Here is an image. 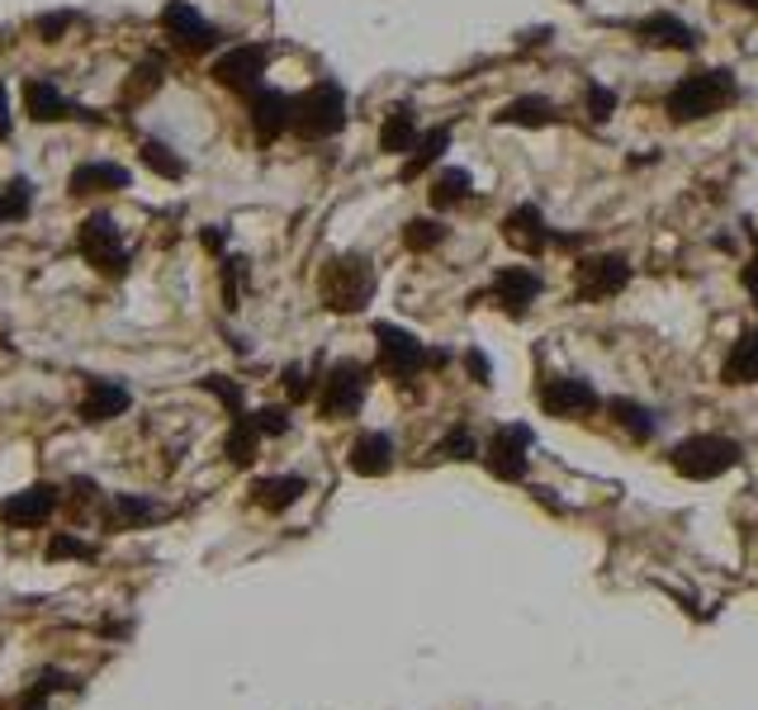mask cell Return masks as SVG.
I'll list each match as a JSON object with an SVG mask.
<instances>
[{"instance_id": "obj_36", "label": "cell", "mask_w": 758, "mask_h": 710, "mask_svg": "<svg viewBox=\"0 0 758 710\" xmlns=\"http://www.w3.org/2000/svg\"><path fill=\"white\" fill-rule=\"evenodd\" d=\"M441 242H446V223H436V219H413L403 227V246H408V252H432Z\"/></svg>"}, {"instance_id": "obj_9", "label": "cell", "mask_w": 758, "mask_h": 710, "mask_svg": "<svg viewBox=\"0 0 758 710\" xmlns=\"http://www.w3.org/2000/svg\"><path fill=\"white\" fill-rule=\"evenodd\" d=\"M266 67H271V48L261 43H237L214 58L209 67V77H214L223 91H237V95H252L261 91V81H266Z\"/></svg>"}, {"instance_id": "obj_28", "label": "cell", "mask_w": 758, "mask_h": 710, "mask_svg": "<svg viewBox=\"0 0 758 710\" xmlns=\"http://www.w3.org/2000/svg\"><path fill=\"white\" fill-rule=\"evenodd\" d=\"M607 413H612V422L621 426V432H626L630 440H649V436L659 432L655 413H649L645 403H636V398H612V403H607Z\"/></svg>"}, {"instance_id": "obj_7", "label": "cell", "mask_w": 758, "mask_h": 710, "mask_svg": "<svg viewBox=\"0 0 758 710\" xmlns=\"http://www.w3.org/2000/svg\"><path fill=\"white\" fill-rule=\"evenodd\" d=\"M532 446H536L532 426H526V422H507V426H498V432L488 436V446H484V469H488L493 478H503V484H522V478H526V465H532Z\"/></svg>"}, {"instance_id": "obj_49", "label": "cell", "mask_w": 758, "mask_h": 710, "mask_svg": "<svg viewBox=\"0 0 758 710\" xmlns=\"http://www.w3.org/2000/svg\"><path fill=\"white\" fill-rule=\"evenodd\" d=\"M735 6H745V10H758V0H735Z\"/></svg>"}, {"instance_id": "obj_13", "label": "cell", "mask_w": 758, "mask_h": 710, "mask_svg": "<svg viewBox=\"0 0 758 710\" xmlns=\"http://www.w3.org/2000/svg\"><path fill=\"white\" fill-rule=\"evenodd\" d=\"M597 388L588 384V379H578V375H555V379H545L540 384V407L550 417H588V413H597Z\"/></svg>"}, {"instance_id": "obj_19", "label": "cell", "mask_w": 758, "mask_h": 710, "mask_svg": "<svg viewBox=\"0 0 758 710\" xmlns=\"http://www.w3.org/2000/svg\"><path fill=\"white\" fill-rule=\"evenodd\" d=\"M346 465H351V474H361V478H384V474L394 469V440L384 436V432L356 436V440H351Z\"/></svg>"}, {"instance_id": "obj_48", "label": "cell", "mask_w": 758, "mask_h": 710, "mask_svg": "<svg viewBox=\"0 0 758 710\" xmlns=\"http://www.w3.org/2000/svg\"><path fill=\"white\" fill-rule=\"evenodd\" d=\"M223 242H228V233H223V227H209V233H204V246H209V252H219Z\"/></svg>"}, {"instance_id": "obj_23", "label": "cell", "mask_w": 758, "mask_h": 710, "mask_svg": "<svg viewBox=\"0 0 758 710\" xmlns=\"http://www.w3.org/2000/svg\"><path fill=\"white\" fill-rule=\"evenodd\" d=\"M123 185H129V171L114 166V162H81L72 171V181H67V190H72L77 200H85V194H110Z\"/></svg>"}, {"instance_id": "obj_22", "label": "cell", "mask_w": 758, "mask_h": 710, "mask_svg": "<svg viewBox=\"0 0 758 710\" xmlns=\"http://www.w3.org/2000/svg\"><path fill=\"white\" fill-rule=\"evenodd\" d=\"M636 33H640V43H649V48H678V52L697 48V29L683 24L678 14H649V20L636 24Z\"/></svg>"}, {"instance_id": "obj_33", "label": "cell", "mask_w": 758, "mask_h": 710, "mask_svg": "<svg viewBox=\"0 0 758 710\" xmlns=\"http://www.w3.org/2000/svg\"><path fill=\"white\" fill-rule=\"evenodd\" d=\"M62 687H77V682L67 678V672H58V668H43L39 682H29V691L20 697V710H48L52 691H62Z\"/></svg>"}, {"instance_id": "obj_31", "label": "cell", "mask_w": 758, "mask_h": 710, "mask_svg": "<svg viewBox=\"0 0 758 710\" xmlns=\"http://www.w3.org/2000/svg\"><path fill=\"white\" fill-rule=\"evenodd\" d=\"M138 156H143V166L148 171H156L162 181H181L185 175V156H175L166 142H156V138H143V148H138Z\"/></svg>"}, {"instance_id": "obj_5", "label": "cell", "mask_w": 758, "mask_h": 710, "mask_svg": "<svg viewBox=\"0 0 758 710\" xmlns=\"http://www.w3.org/2000/svg\"><path fill=\"white\" fill-rule=\"evenodd\" d=\"M77 252L85 256V265H95L100 275H110V280H123V275H129V246H123L119 223L110 219V213H91V219L81 223Z\"/></svg>"}, {"instance_id": "obj_17", "label": "cell", "mask_w": 758, "mask_h": 710, "mask_svg": "<svg viewBox=\"0 0 758 710\" xmlns=\"http://www.w3.org/2000/svg\"><path fill=\"white\" fill-rule=\"evenodd\" d=\"M246 119H252V133L261 142H275L280 133H290V95L261 85V91L246 95Z\"/></svg>"}, {"instance_id": "obj_3", "label": "cell", "mask_w": 758, "mask_h": 710, "mask_svg": "<svg viewBox=\"0 0 758 710\" xmlns=\"http://www.w3.org/2000/svg\"><path fill=\"white\" fill-rule=\"evenodd\" d=\"M739 459H745V446L730 436H716V432H697V436H687L668 450V465H674L683 478H693V484H711V478L730 474Z\"/></svg>"}, {"instance_id": "obj_8", "label": "cell", "mask_w": 758, "mask_h": 710, "mask_svg": "<svg viewBox=\"0 0 758 710\" xmlns=\"http://www.w3.org/2000/svg\"><path fill=\"white\" fill-rule=\"evenodd\" d=\"M375 342H380V369L398 384L417 379L422 369L432 365V351L417 342L408 327H394V323H375Z\"/></svg>"}, {"instance_id": "obj_20", "label": "cell", "mask_w": 758, "mask_h": 710, "mask_svg": "<svg viewBox=\"0 0 758 710\" xmlns=\"http://www.w3.org/2000/svg\"><path fill=\"white\" fill-rule=\"evenodd\" d=\"M156 517H162V507L148 503V497H133V493H110L100 507V526H110V530H138Z\"/></svg>"}, {"instance_id": "obj_25", "label": "cell", "mask_w": 758, "mask_h": 710, "mask_svg": "<svg viewBox=\"0 0 758 710\" xmlns=\"http://www.w3.org/2000/svg\"><path fill=\"white\" fill-rule=\"evenodd\" d=\"M413 142H417V114H413V104H394V110L384 114V129H380V152L398 156V152H413Z\"/></svg>"}, {"instance_id": "obj_41", "label": "cell", "mask_w": 758, "mask_h": 710, "mask_svg": "<svg viewBox=\"0 0 758 710\" xmlns=\"http://www.w3.org/2000/svg\"><path fill=\"white\" fill-rule=\"evenodd\" d=\"M436 455H446V459H474V455H479V446H474V436L465 432V426H455V432L436 446Z\"/></svg>"}, {"instance_id": "obj_45", "label": "cell", "mask_w": 758, "mask_h": 710, "mask_svg": "<svg viewBox=\"0 0 758 710\" xmlns=\"http://www.w3.org/2000/svg\"><path fill=\"white\" fill-rule=\"evenodd\" d=\"M739 284H745V294L758 304V233H754V256L745 261V271H739Z\"/></svg>"}, {"instance_id": "obj_12", "label": "cell", "mask_w": 758, "mask_h": 710, "mask_svg": "<svg viewBox=\"0 0 758 710\" xmlns=\"http://www.w3.org/2000/svg\"><path fill=\"white\" fill-rule=\"evenodd\" d=\"M62 503V488L58 484H29L20 493H10L0 503V521L14 526V530H33V526H48L52 511Z\"/></svg>"}, {"instance_id": "obj_18", "label": "cell", "mask_w": 758, "mask_h": 710, "mask_svg": "<svg viewBox=\"0 0 758 710\" xmlns=\"http://www.w3.org/2000/svg\"><path fill=\"white\" fill-rule=\"evenodd\" d=\"M24 114H29L33 123H58V119H77V114L95 123V114L77 110V104L67 100L48 77H29V81H24Z\"/></svg>"}, {"instance_id": "obj_15", "label": "cell", "mask_w": 758, "mask_h": 710, "mask_svg": "<svg viewBox=\"0 0 758 710\" xmlns=\"http://www.w3.org/2000/svg\"><path fill=\"white\" fill-rule=\"evenodd\" d=\"M503 237H507V246H517L522 256H540L545 246L555 242L550 223H545V213L536 204H517L513 213H507V219H503Z\"/></svg>"}, {"instance_id": "obj_43", "label": "cell", "mask_w": 758, "mask_h": 710, "mask_svg": "<svg viewBox=\"0 0 758 710\" xmlns=\"http://www.w3.org/2000/svg\"><path fill=\"white\" fill-rule=\"evenodd\" d=\"M67 29H72V14H67V10H52V14H43V20H39V39H43V43H58Z\"/></svg>"}, {"instance_id": "obj_40", "label": "cell", "mask_w": 758, "mask_h": 710, "mask_svg": "<svg viewBox=\"0 0 758 710\" xmlns=\"http://www.w3.org/2000/svg\"><path fill=\"white\" fill-rule=\"evenodd\" d=\"M252 417V426L261 436H285L290 432V407H256V413H246Z\"/></svg>"}, {"instance_id": "obj_34", "label": "cell", "mask_w": 758, "mask_h": 710, "mask_svg": "<svg viewBox=\"0 0 758 710\" xmlns=\"http://www.w3.org/2000/svg\"><path fill=\"white\" fill-rule=\"evenodd\" d=\"M156 85H162V58H148L143 67H133V77H129V85H123V104H143Z\"/></svg>"}, {"instance_id": "obj_2", "label": "cell", "mask_w": 758, "mask_h": 710, "mask_svg": "<svg viewBox=\"0 0 758 710\" xmlns=\"http://www.w3.org/2000/svg\"><path fill=\"white\" fill-rule=\"evenodd\" d=\"M730 100H735V71L716 67V71H693V77H683L674 91H668L664 110H668L674 123H697V119L716 114L720 104H730Z\"/></svg>"}, {"instance_id": "obj_29", "label": "cell", "mask_w": 758, "mask_h": 710, "mask_svg": "<svg viewBox=\"0 0 758 710\" xmlns=\"http://www.w3.org/2000/svg\"><path fill=\"white\" fill-rule=\"evenodd\" d=\"M469 190H474V181H469V171L465 166H446V171H436L432 175V209H455V204H465L469 200Z\"/></svg>"}, {"instance_id": "obj_11", "label": "cell", "mask_w": 758, "mask_h": 710, "mask_svg": "<svg viewBox=\"0 0 758 710\" xmlns=\"http://www.w3.org/2000/svg\"><path fill=\"white\" fill-rule=\"evenodd\" d=\"M162 29L181 52H214L223 43V29L209 24L190 0H171V6L162 10Z\"/></svg>"}, {"instance_id": "obj_39", "label": "cell", "mask_w": 758, "mask_h": 710, "mask_svg": "<svg viewBox=\"0 0 758 710\" xmlns=\"http://www.w3.org/2000/svg\"><path fill=\"white\" fill-rule=\"evenodd\" d=\"M242 275H246V261L242 256H228L223 261V308L228 313L242 308Z\"/></svg>"}, {"instance_id": "obj_46", "label": "cell", "mask_w": 758, "mask_h": 710, "mask_svg": "<svg viewBox=\"0 0 758 710\" xmlns=\"http://www.w3.org/2000/svg\"><path fill=\"white\" fill-rule=\"evenodd\" d=\"M465 369H469V375L479 379V384H493V365H488L484 351H465Z\"/></svg>"}, {"instance_id": "obj_27", "label": "cell", "mask_w": 758, "mask_h": 710, "mask_svg": "<svg viewBox=\"0 0 758 710\" xmlns=\"http://www.w3.org/2000/svg\"><path fill=\"white\" fill-rule=\"evenodd\" d=\"M256 450H261V432L252 426V417H233L228 422V436H223V455L233 459L237 469H252L256 465Z\"/></svg>"}, {"instance_id": "obj_10", "label": "cell", "mask_w": 758, "mask_h": 710, "mask_svg": "<svg viewBox=\"0 0 758 710\" xmlns=\"http://www.w3.org/2000/svg\"><path fill=\"white\" fill-rule=\"evenodd\" d=\"M630 284V261L621 252H603V256H584L574 265V290L584 304H603V298L621 294Z\"/></svg>"}, {"instance_id": "obj_44", "label": "cell", "mask_w": 758, "mask_h": 710, "mask_svg": "<svg viewBox=\"0 0 758 710\" xmlns=\"http://www.w3.org/2000/svg\"><path fill=\"white\" fill-rule=\"evenodd\" d=\"M612 110H616V95L607 91V85H588V114L603 123V119H612Z\"/></svg>"}, {"instance_id": "obj_32", "label": "cell", "mask_w": 758, "mask_h": 710, "mask_svg": "<svg viewBox=\"0 0 758 710\" xmlns=\"http://www.w3.org/2000/svg\"><path fill=\"white\" fill-rule=\"evenodd\" d=\"M29 209H33V181L14 175V181L0 190V227H6V223H20Z\"/></svg>"}, {"instance_id": "obj_24", "label": "cell", "mask_w": 758, "mask_h": 710, "mask_svg": "<svg viewBox=\"0 0 758 710\" xmlns=\"http://www.w3.org/2000/svg\"><path fill=\"white\" fill-rule=\"evenodd\" d=\"M493 119H498V123H517V129H550V123H555V104L545 95H517V100H507Z\"/></svg>"}, {"instance_id": "obj_14", "label": "cell", "mask_w": 758, "mask_h": 710, "mask_svg": "<svg viewBox=\"0 0 758 710\" xmlns=\"http://www.w3.org/2000/svg\"><path fill=\"white\" fill-rule=\"evenodd\" d=\"M540 275L532 271V265H503L498 275H493V298L503 304L507 317H526V308L540 298Z\"/></svg>"}, {"instance_id": "obj_35", "label": "cell", "mask_w": 758, "mask_h": 710, "mask_svg": "<svg viewBox=\"0 0 758 710\" xmlns=\"http://www.w3.org/2000/svg\"><path fill=\"white\" fill-rule=\"evenodd\" d=\"M43 555L58 564V559H81V564H91V559H100V549L95 545H85L81 536H72V530H58V536H48V549Z\"/></svg>"}, {"instance_id": "obj_6", "label": "cell", "mask_w": 758, "mask_h": 710, "mask_svg": "<svg viewBox=\"0 0 758 710\" xmlns=\"http://www.w3.org/2000/svg\"><path fill=\"white\" fill-rule=\"evenodd\" d=\"M365 394H370V365L361 361H337L327 369L323 379V394H319V413L332 417V422H346L356 417L365 407Z\"/></svg>"}, {"instance_id": "obj_42", "label": "cell", "mask_w": 758, "mask_h": 710, "mask_svg": "<svg viewBox=\"0 0 758 710\" xmlns=\"http://www.w3.org/2000/svg\"><path fill=\"white\" fill-rule=\"evenodd\" d=\"M280 384H285L290 403H304V398L313 394V379H309V369H304V365H290L285 375H280Z\"/></svg>"}, {"instance_id": "obj_30", "label": "cell", "mask_w": 758, "mask_h": 710, "mask_svg": "<svg viewBox=\"0 0 758 710\" xmlns=\"http://www.w3.org/2000/svg\"><path fill=\"white\" fill-rule=\"evenodd\" d=\"M446 148H451V129H432L427 138H417V142H413V156L403 162V181H417L422 171H432Z\"/></svg>"}, {"instance_id": "obj_21", "label": "cell", "mask_w": 758, "mask_h": 710, "mask_svg": "<svg viewBox=\"0 0 758 710\" xmlns=\"http://www.w3.org/2000/svg\"><path fill=\"white\" fill-rule=\"evenodd\" d=\"M309 493V478L304 474H275V478H256L252 484V503L261 507V511H290L299 497Z\"/></svg>"}, {"instance_id": "obj_1", "label": "cell", "mask_w": 758, "mask_h": 710, "mask_svg": "<svg viewBox=\"0 0 758 710\" xmlns=\"http://www.w3.org/2000/svg\"><path fill=\"white\" fill-rule=\"evenodd\" d=\"M290 129L309 142L337 138L346 129V91L337 81H313L304 95L290 100Z\"/></svg>"}, {"instance_id": "obj_26", "label": "cell", "mask_w": 758, "mask_h": 710, "mask_svg": "<svg viewBox=\"0 0 758 710\" xmlns=\"http://www.w3.org/2000/svg\"><path fill=\"white\" fill-rule=\"evenodd\" d=\"M726 384H758V327H749L726 355V369H720Z\"/></svg>"}, {"instance_id": "obj_47", "label": "cell", "mask_w": 758, "mask_h": 710, "mask_svg": "<svg viewBox=\"0 0 758 710\" xmlns=\"http://www.w3.org/2000/svg\"><path fill=\"white\" fill-rule=\"evenodd\" d=\"M10 129H14V119H10V100H6V85H0V142L10 138Z\"/></svg>"}, {"instance_id": "obj_4", "label": "cell", "mask_w": 758, "mask_h": 710, "mask_svg": "<svg viewBox=\"0 0 758 710\" xmlns=\"http://www.w3.org/2000/svg\"><path fill=\"white\" fill-rule=\"evenodd\" d=\"M319 294L327 313H361L375 298V261L370 256H337L323 265Z\"/></svg>"}, {"instance_id": "obj_37", "label": "cell", "mask_w": 758, "mask_h": 710, "mask_svg": "<svg viewBox=\"0 0 758 710\" xmlns=\"http://www.w3.org/2000/svg\"><path fill=\"white\" fill-rule=\"evenodd\" d=\"M67 497V507H72V517H91V511H95V517H100V507H104V488H95L91 484V478H72V493H62Z\"/></svg>"}, {"instance_id": "obj_16", "label": "cell", "mask_w": 758, "mask_h": 710, "mask_svg": "<svg viewBox=\"0 0 758 710\" xmlns=\"http://www.w3.org/2000/svg\"><path fill=\"white\" fill-rule=\"evenodd\" d=\"M133 407V394L123 388L119 379H85V398L77 407V417L85 426H100V422H114Z\"/></svg>"}, {"instance_id": "obj_38", "label": "cell", "mask_w": 758, "mask_h": 710, "mask_svg": "<svg viewBox=\"0 0 758 710\" xmlns=\"http://www.w3.org/2000/svg\"><path fill=\"white\" fill-rule=\"evenodd\" d=\"M204 388L228 407V417H242V413H246V407H242V384H237V379H228V375H204Z\"/></svg>"}]
</instances>
